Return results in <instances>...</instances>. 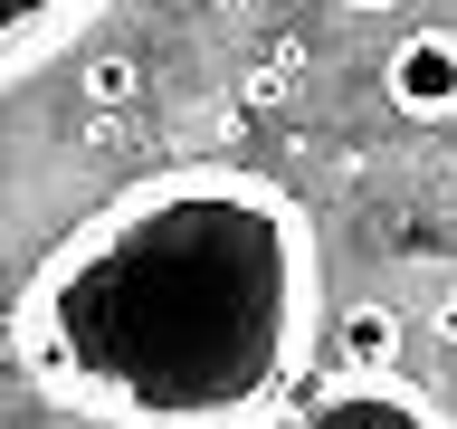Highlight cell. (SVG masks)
<instances>
[{
    "label": "cell",
    "mask_w": 457,
    "mask_h": 429,
    "mask_svg": "<svg viewBox=\"0 0 457 429\" xmlns=\"http://www.w3.org/2000/svg\"><path fill=\"white\" fill-rule=\"evenodd\" d=\"M324 248L295 191L181 163L67 229L20 296V363L77 420H267L314 372Z\"/></svg>",
    "instance_id": "obj_1"
},
{
    "label": "cell",
    "mask_w": 457,
    "mask_h": 429,
    "mask_svg": "<svg viewBox=\"0 0 457 429\" xmlns=\"http://www.w3.org/2000/svg\"><path fill=\"white\" fill-rule=\"evenodd\" d=\"M286 410H295V420H410V429L438 420V400L410 391L400 363H324V382H305Z\"/></svg>",
    "instance_id": "obj_2"
},
{
    "label": "cell",
    "mask_w": 457,
    "mask_h": 429,
    "mask_svg": "<svg viewBox=\"0 0 457 429\" xmlns=\"http://www.w3.org/2000/svg\"><path fill=\"white\" fill-rule=\"evenodd\" d=\"M381 96H391V114H410V124H448L457 114V29H410V38H391Z\"/></svg>",
    "instance_id": "obj_3"
},
{
    "label": "cell",
    "mask_w": 457,
    "mask_h": 429,
    "mask_svg": "<svg viewBox=\"0 0 457 429\" xmlns=\"http://www.w3.org/2000/svg\"><path fill=\"white\" fill-rule=\"evenodd\" d=\"M105 0H0V86H20L29 67H48Z\"/></svg>",
    "instance_id": "obj_4"
},
{
    "label": "cell",
    "mask_w": 457,
    "mask_h": 429,
    "mask_svg": "<svg viewBox=\"0 0 457 429\" xmlns=\"http://www.w3.org/2000/svg\"><path fill=\"white\" fill-rule=\"evenodd\" d=\"M334 363H400V315L391 306H353L334 324Z\"/></svg>",
    "instance_id": "obj_5"
},
{
    "label": "cell",
    "mask_w": 457,
    "mask_h": 429,
    "mask_svg": "<svg viewBox=\"0 0 457 429\" xmlns=\"http://www.w3.org/2000/svg\"><path fill=\"white\" fill-rule=\"evenodd\" d=\"M77 96L96 114H114V105H134V96H143V67H134V57H77Z\"/></svg>",
    "instance_id": "obj_6"
},
{
    "label": "cell",
    "mask_w": 457,
    "mask_h": 429,
    "mask_svg": "<svg viewBox=\"0 0 457 429\" xmlns=\"http://www.w3.org/2000/svg\"><path fill=\"white\" fill-rule=\"evenodd\" d=\"M0 363H20V306H0Z\"/></svg>",
    "instance_id": "obj_7"
},
{
    "label": "cell",
    "mask_w": 457,
    "mask_h": 429,
    "mask_svg": "<svg viewBox=\"0 0 457 429\" xmlns=\"http://www.w3.org/2000/svg\"><path fill=\"white\" fill-rule=\"evenodd\" d=\"M343 10H391V0H343Z\"/></svg>",
    "instance_id": "obj_8"
}]
</instances>
